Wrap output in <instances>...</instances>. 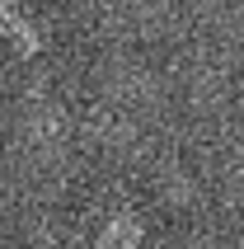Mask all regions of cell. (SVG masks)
Instances as JSON below:
<instances>
[{
  "label": "cell",
  "mask_w": 244,
  "mask_h": 249,
  "mask_svg": "<svg viewBox=\"0 0 244 249\" xmlns=\"http://www.w3.org/2000/svg\"><path fill=\"white\" fill-rule=\"evenodd\" d=\"M0 28H5L14 42H19V52H24V56H33V52H38V33H33V24H28L19 10H14L10 0H0Z\"/></svg>",
  "instance_id": "6da1fadb"
}]
</instances>
